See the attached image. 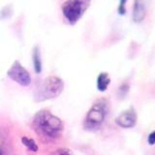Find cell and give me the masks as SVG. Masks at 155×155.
Segmentation results:
<instances>
[{"mask_svg":"<svg viewBox=\"0 0 155 155\" xmlns=\"http://www.w3.org/2000/svg\"><path fill=\"white\" fill-rule=\"evenodd\" d=\"M147 143H148L150 145L155 144V131H153V132H151V133H150V134L148 135Z\"/></svg>","mask_w":155,"mask_h":155,"instance_id":"5bb4252c","label":"cell"},{"mask_svg":"<svg viewBox=\"0 0 155 155\" xmlns=\"http://www.w3.org/2000/svg\"><path fill=\"white\" fill-rule=\"evenodd\" d=\"M21 143H23V145H25V147L31 150L33 152H37L38 151V145L37 143H35V140L31 138H27V137H22L21 138Z\"/></svg>","mask_w":155,"mask_h":155,"instance_id":"30bf717a","label":"cell"},{"mask_svg":"<svg viewBox=\"0 0 155 155\" xmlns=\"http://www.w3.org/2000/svg\"><path fill=\"white\" fill-rule=\"evenodd\" d=\"M138 120V115L136 110L131 108L128 109L124 111H122L117 117L115 119V122L118 126L125 129H129V128H133L134 126L137 123Z\"/></svg>","mask_w":155,"mask_h":155,"instance_id":"8992f818","label":"cell"},{"mask_svg":"<svg viewBox=\"0 0 155 155\" xmlns=\"http://www.w3.org/2000/svg\"><path fill=\"white\" fill-rule=\"evenodd\" d=\"M91 0H67L63 3L61 10L63 16L70 24H75L81 18L90 6Z\"/></svg>","mask_w":155,"mask_h":155,"instance_id":"277c9868","label":"cell"},{"mask_svg":"<svg viewBox=\"0 0 155 155\" xmlns=\"http://www.w3.org/2000/svg\"><path fill=\"white\" fill-rule=\"evenodd\" d=\"M0 155H3V154H2V151H1V150H0Z\"/></svg>","mask_w":155,"mask_h":155,"instance_id":"9a60e30c","label":"cell"},{"mask_svg":"<svg viewBox=\"0 0 155 155\" xmlns=\"http://www.w3.org/2000/svg\"><path fill=\"white\" fill-rule=\"evenodd\" d=\"M108 113V103L106 99H100L92 105L84 121V128L89 132L97 131L103 124Z\"/></svg>","mask_w":155,"mask_h":155,"instance_id":"3957f363","label":"cell"},{"mask_svg":"<svg viewBox=\"0 0 155 155\" xmlns=\"http://www.w3.org/2000/svg\"><path fill=\"white\" fill-rule=\"evenodd\" d=\"M127 0H119V5H118V14L119 15H124L126 13V9H125V5Z\"/></svg>","mask_w":155,"mask_h":155,"instance_id":"8fae6325","label":"cell"},{"mask_svg":"<svg viewBox=\"0 0 155 155\" xmlns=\"http://www.w3.org/2000/svg\"><path fill=\"white\" fill-rule=\"evenodd\" d=\"M53 155H73V154L69 149L62 148V149H58L57 151L53 153Z\"/></svg>","mask_w":155,"mask_h":155,"instance_id":"7c38bea8","label":"cell"},{"mask_svg":"<svg viewBox=\"0 0 155 155\" xmlns=\"http://www.w3.org/2000/svg\"><path fill=\"white\" fill-rule=\"evenodd\" d=\"M32 60H33L34 71H35V73H37V74H40L42 72V58H41V52L38 46H35L33 48Z\"/></svg>","mask_w":155,"mask_h":155,"instance_id":"9c48e42d","label":"cell"},{"mask_svg":"<svg viewBox=\"0 0 155 155\" xmlns=\"http://www.w3.org/2000/svg\"><path fill=\"white\" fill-rule=\"evenodd\" d=\"M110 82V78L108 73L102 72L99 74L98 78H97V88L99 91L104 92L108 89L109 84Z\"/></svg>","mask_w":155,"mask_h":155,"instance_id":"ba28073f","label":"cell"},{"mask_svg":"<svg viewBox=\"0 0 155 155\" xmlns=\"http://www.w3.org/2000/svg\"><path fill=\"white\" fill-rule=\"evenodd\" d=\"M64 89V81L59 77L51 76L42 81L34 93V99L37 102H42L50 99H54L59 96Z\"/></svg>","mask_w":155,"mask_h":155,"instance_id":"7a4b0ae2","label":"cell"},{"mask_svg":"<svg viewBox=\"0 0 155 155\" xmlns=\"http://www.w3.org/2000/svg\"><path fill=\"white\" fill-rule=\"evenodd\" d=\"M128 90H129V85L127 84H123L119 87V94L125 96L126 94H127Z\"/></svg>","mask_w":155,"mask_h":155,"instance_id":"4fadbf2b","label":"cell"},{"mask_svg":"<svg viewBox=\"0 0 155 155\" xmlns=\"http://www.w3.org/2000/svg\"><path fill=\"white\" fill-rule=\"evenodd\" d=\"M7 75L12 81L21 86H28L31 84V76L29 72L18 60L15 61L9 68Z\"/></svg>","mask_w":155,"mask_h":155,"instance_id":"5b68a950","label":"cell"},{"mask_svg":"<svg viewBox=\"0 0 155 155\" xmlns=\"http://www.w3.org/2000/svg\"><path fill=\"white\" fill-rule=\"evenodd\" d=\"M33 128L41 137L54 140L61 136L64 124L59 117L51 114L50 110H42L34 116Z\"/></svg>","mask_w":155,"mask_h":155,"instance_id":"6da1fadb","label":"cell"},{"mask_svg":"<svg viewBox=\"0 0 155 155\" xmlns=\"http://www.w3.org/2000/svg\"><path fill=\"white\" fill-rule=\"evenodd\" d=\"M150 0H134L132 19L136 23L142 22L147 17Z\"/></svg>","mask_w":155,"mask_h":155,"instance_id":"52a82bcc","label":"cell"}]
</instances>
